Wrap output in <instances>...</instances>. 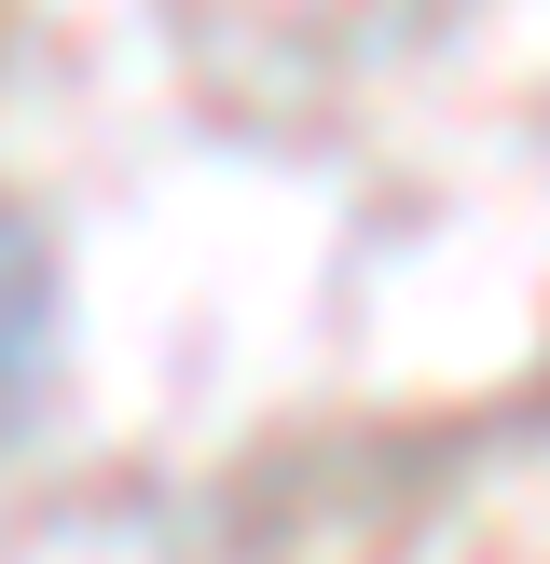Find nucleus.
I'll list each match as a JSON object with an SVG mask.
<instances>
[{"label":"nucleus","instance_id":"obj_1","mask_svg":"<svg viewBox=\"0 0 550 564\" xmlns=\"http://www.w3.org/2000/svg\"><path fill=\"white\" fill-rule=\"evenodd\" d=\"M42 372H55V248L0 207V427H28Z\"/></svg>","mask_w":550,"mask_h":564}]
</instances>
